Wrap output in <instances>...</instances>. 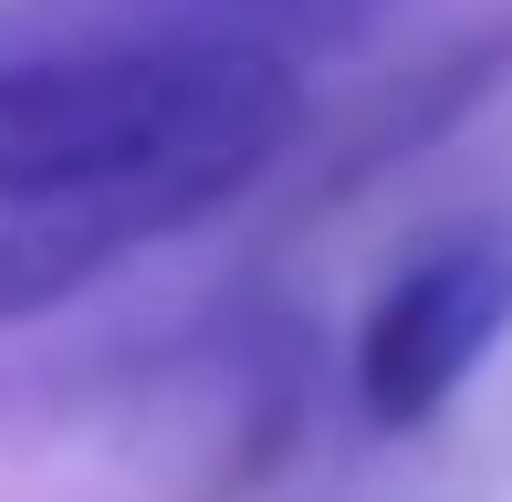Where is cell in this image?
Masks as SVG:
<instances>
[{
    "instance_id": "6da1fadb",
    "label": "cell",
    "mask_w": 512,
    "mask_h": 502,
    "mask_svg": "<svg viewBox=\"0 0 512 502\" xmlns=\"http://www.w3.org/2000/svg\"><path fill=\"white\" fill-rule=\"evenodd\" d=\"M304 136V63L126 0L0 11V325L74 304L147 241L230 210Z\"/></svg>"
},
{
    "instance_id": "7a4b0ae2",
    "label": "cell",
    "mask_w": 512,
    "mask_h": 502,
    "mask_svg": "<svg viewBox=\"0 0 512 502\" xmlns=\"http://www.w3.org/2000/svg\"><path fill=\"white\" fill-rule=\"evenodd\" d=\"M512 335V220H460L429 241L356 325V419L429 429Z\"/></svg>"
},
{
    "instance_id": "3957f363",
    "label": "cell",
    "mask_w": 512,
    "mask_h": 502,
    "mask_svg": "<svg viewBox=\"0 0 512 502\" xmlns=\"http://www.w3.org/2000/svg\"><path fill=\"white\" fill-rule=\"evenodd\" d=\"M126 11H189V21H230V32H262L293 53V21H324L345 0H126Z\"/></svg>"
}]
</instances>
